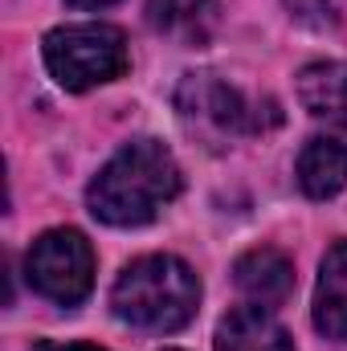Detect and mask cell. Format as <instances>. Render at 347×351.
<instances>
[{"instance_id": "obj_8", "label": "cell", "mask_w": 347, "mask_h": 351, "mask_svg": "<svg viewBox=\"0 0 347 351\" xmlns=\"http://www.w3.org/2000/svg\"><path fill=\"white\" fill-rule=\"evenodd\" d=\"M217 351H298L290 331L261 306H233L217 323Z\"/></svg>"}, {"instance_id": "obj_5", "label": "cell", "mask_w": 347, "mask_h": 351, "mask_svg": "<svg viewBox=\"0 0 347 351\" xmlns=\"http://www.w3.org/2000/svg\"><path fill=\"white\" fill-rule=\"evenodd\" d=\"M29 286L53 306H78L94 290V250L78 229H45L25 258Z\"/></svg>"}, {"instance_id": "obj_14", "label": "cell", "mask_w": 347, "mask_h": 351, "mask_svg": "<svg viewBox=\"0 0 347 351\" xmlns=\"http://www.w3.org/2000/svg\"><path fill=\"white\" fill-rule=\"evenodd\" d=\"M164 351H180V348H164Z\"/></svg>"}, {"instance_id": "obj_2", "label": "cell", "mask_w": 347, "mask_h": 351, "mask_svg": "<svg viewBox=\"0 0 347 351\" xmlns=\"http://www.w3.org/2000/svg\"><path fill=\"white\" fill-rule=\"evenodd\" d=\"M200 306V278L192 265L172 254H147L123 265V274L110 286V311L135 327V331H156L168 335L192 323Z\"/></svg>"}, {"instance_id": "obj_12", "label": "cell", "mask_w": 347, "mask_h": 351, "mask_svg": "<svg viewBox=\"0 0 347 351\" xmlns=\"http://www.w3.org/2000/svg\"><path fill=\"white\" fill-rule=\"evenodd\" d=\"M33 351H106V348H94V343H53V339H45V343H33Z\"/></svg>"}, {"instance_id": "obj_1", "label": "cell", "mask_w": 347, "mask_h": 351, "mask_svg": "<svg viewBox=\"0 0 347 351\" xmlns=\"http://www.w3.org/2000/svg\"><path fill=\"white\" fill-rule=\"evenodd\" d=\"M184 188L176 156L160 139H131L123 143L90 180V213L110 229H139L160 217Z\"/></svg>"}, {"instance_id": "obj_10", "label": "cell", "mask_w": 347, "mask_h": 351, "mask_svg": "<svg viewBox=\"0 0 347 351\" xmlns=\"http://www.w3.org/2000/svg\"><path fill=\"white\" fill-rule=\"evenodd\" d=\"M315 327L327 339H347V241H335L315 282Z\"/></svg>"}, {"instance_id": "obj_4", "label": "cell", "mask_w": 347, "mask_h": 351, "mask_svg": "<svg viewBox=\"0 0 347 351\" xmlns=\"http://www.w3.org/2000/svg\"><path fill=\"white\" fill-rule=\"evenodd\" d=\"M45 66L53 74V82L62 90H94L102 82H115L127 74L131 53H127V37L115 25H62L49 29L41 41Z\"/></svg>"}, {"instance_id": "obj_6", "label": "cell", "mask_w": 347, "mask_h": 351, "mask_svg": "<svg viewBox=\"0 0 347 351\" xmlns=\"http://www.w3.org/2000/svg\"><path fill=\"white\" fill-rule=\"evenodd\" d=\"M233 282L250 298V306L278 311L294 294V262L274 245H258L233 262Z\"/></svg>"}, {"instance_id": "obj_3", "label": "cell", "mask_w": 347, "mask_h": 351, "mask_svg": "<svg viewBox=\"0 0 347 351\" xmlns=\"http://www.w3.org/2000/svg\"><path fill=\"white\" fill-rule=\"evenodd\" d=\"M176 110L180 123L200 135L204 143H229V139H246L261 135L270 127L282 123V110L274 98H250L237 86H229L221 74H184L176 86Z\"/></svg>"}, {"instance_id": "obj_7", "label": "cell", "mask_w": 347, "mask_h": 351, "mask_svg": "<svg viewBox=\"0 0 347 351\" xmlns=\"http://www.w3.org/2000/svg\"><path fill=\"white\" fill-rule=\"evenodd\" d=\"M147 25L176 45L200 49L221 29V4L217 0H147Z\"/></svg>"}, {"instance_id": "obj_11", "label": "cell", "mask_w": 347, "mask_h": 351, "mask_svg": "<svg viewBox=\"0 0 347 351\" xmlns=\"http://www.w3.org/2000/svg\"><path fill=\"white\" fill-rule=\"evenodd\" d=\"M298 102L315 119L347 123V66L344 62H311L298 70Z\"/></svg>"}, {"instance_id": "obj_13", "label": "cell", "mask_w": 347, "mask_h": 351, "mask_svg": "<svg viewBox=\"0 0 347 351\" xmlns=\"http://www.w3.org/2000/svg\"><path fill=\"white\" fill-rule=\"evenodd\" d=\"M70 8H106V4H115V0H66Z\"/></svg>"}, {"instance_id": "obj_9", "label": "cell", "mask_w": 347, "mask_h": 351, "mask_svg": "<svg viewBox=\"0 0 347 351\" xmlns=\"http://www.w3.org/2000/svg\"><path fill=\"white\" fill-rule=\"evenodd\" d=\"M294 176H298V188L311 196V200H331L347 188V143L339 139H307V147L298 152V164H294Z\"/></svg>"}]
</instances>
